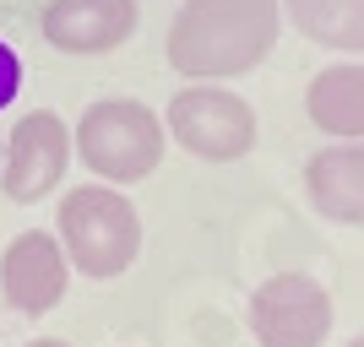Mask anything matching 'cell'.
I'll use <instances>...</instances> for the list:
<instances>
[{
    "label": "cell",
    "mask_w": 364,
    "mask_h": 347,
    "mask_svg": "<svg viewBox=\"0 0 364 347\" xmlns=\"http://www.w3.org/2000/svg\"><path fill=\"white\" fill-rule=\"evenodd\" d=\"M16 92H22V60H16V49L0 38V109H11Z\"/></svg>",
    "instance_id": "12"
},
{
    "label": "cell",
    "mask_w": 364,
    "mask_h": 347,
    "mask_svg": "<svg viewBox=\"0 0 364 347\" xmlns=\"http://www.w3.org/2000/svg\"><path fill=\"white\" fill-rule=\"evenodd\" d=\"M28 347H71V342H60V336H38V342H28Z\"/></svg>",
    "instance_id": "13"
},
{
    "label": "cell",
    "mask_w": 364,
    "mask_h": 347,
    "mask_svg": "<svg viewBox=\"0 0 364 347\" xmlns=\"http://www.w3.org/2000/svg\"><path fill=\"white\" fill-rule=\"evenodd\" d=\"M65 287H71V260H65L55 233L28 228V233H16L6 244V255H0V299L11 304L16 315H28V320L49 315L65 299Z\"/></svg>",
    "instance_id": "7"
},
{
    "label": "cell",
    "mask_w": 364,
    "mask_h": 347,
    "mask_svg": "<svg viewBox=\"0 0 364 347\" xmlns=\"http://www.w3.org/2000/svg\"><path fill=\"white\" fill-rule=\"evenodd\" d=\"M55 239H60L71 272L109 282V277H125L141 255V211L131 206L120 184H104V180L76 184L60 196Z\"/></svg>",
    "instance_id": "2"
},
{
    "label": "cell",
    "mask_w": 364,
    "mask_h": 347,
    "mask_svg": "<svg viewBox=\"0 0 364 347\" xmlns=\"http://www.w3.org/2000/svg\"><path fill=\"white\" fill-rule=\"evenodd\" d=\"M304 196L310 206L337 228L364 223V136L353 141H326L304 163Z\"/></svg>",
    "instance_id": "9"
},
{
    "label": "cell",
    "mask_w": 364,
    "mask_h": 347,
    "mask_svg": "<svg viewBox=\"0 0 364 347\" xmlns=\"http://www.w3.org/2000/svg\"><path fill=\"white\" fill-rule=\"evenodd\" d=\"M348 347H364V336H353V342H348Z\"/></svg>",
    "instance_id": "14"
},
{
    "label": "cell",
    "mask_w": 364,
    "mask_h": 347,
    "mask_svg": "<svg viewBox=\"0 0 364 347\" xmlns=\"http://www.w3.org/2000/svg\"><path fill=\"white\" fill-rule=\"evenodd\" d=\"M141 0H49L38 16L49 49H60L71 60H92V55H114V49L136 33Z\"/></svg>",
    "instance_id": "8"
},
{
    "label": "cell",
    "mask_w": 364,
    "mask_h": 347,
    "mask_svg": "<svg viewBox=\"0 0 364 347\" xmlns=\"http://www.w3.org/2000/svg\"><path fill=\"white\" fill-rule=\"evenodd\" d=\"M283 0H180L164 55L185 82H234L272 55Z\"/></svg>",
    "instance_id": "1"
},
{
    "label": "cell",
    "mask_w": 364,
    "mask_h": 347,
    "mask_svg": "<svg viewBox=\"0 0 364 347\" xmlns=\"http://www.w3.org/2000/svg\"><path fill=\"white\" fill-rule=\"evenodd\" d=\"M76 147H71V125L55 114V109H33L22 114L6 141V168H0V190L16 201V206H33L60 190L65 168H71Z\"/></svg>",
    "instance_id": "6"
},
{
    "label": "cell",
    "mask_w": 364,
    "mask_h": 347,
    "mask_svg": "<svg viewBox=\"0 0 364 347\" xmlns=\"http://www.w3.org/2000/svg\"><path fill=\"white\" fill-rule=\"evenodd\" d=\"M304 114H310V125L321 136H332V141L364 136V60H337L310 76Z\"/></svg>",
    "instance_id": "10"
},
{
    "label": "cell",
    "mask_w": 364,
    "mask_h": 347,
    "mask_svg": "<svg viewBox=\"0 0 364 347\" xmlns=\"http://www.w3.org/2000/svg\"><path fill=\"white\" fill-rule=\"evenodd\" d=\"M283 16L332 55H364V0H283Z\"/></svg>",
    "instance_id": "11"
},
{
    "label": "cell",
    "mask_w": 364,
    "mask_h": 347,
    "mask_svg": "<svg viewBox=\"0 0 364 347\" xmlns=\"http://www.w3.org/2000/svg\"><path fill=\"white\" fill-rule=\"evenodd\" d=\"M164 131L174 147H185L201 163H240L256 152V109L245 104L234 87H180L168 98Z\"/></svg>",
    "instance_id": "4"
},
{
    "label": "cell",
    "mask_w": 364,
    "mask_h": 347,
    "mask_svg": "<svg viewBox=\"0 0 364 347\" xmlns=\"http://www.w3.org/2000/svg\"><path fill=\"white\" fill-rule=\"evenodd\" d=\"M250 336L256 347H326L332 336V293L310 272H277L250 293Z\"/></svg>",
    "instance_id": "5"
},
{
    "label": "cell",
    "mask_w": 364,
    "mask_h": 347,
    "mask_svg": "<svg viewBox=\"0 0 364 347\" xmlns=\"http://www.w3.org/2000/svg\"><path fill=\"white\" fill-rule=\"evenodd\" d=\"M71 147H76L87 174H98L104 184L131 190V184L158 174L168 131H164V114L147 109L141 98H98L71 125Z\"/></svg>",
    "instance_id": "3"
}]
</instances>
